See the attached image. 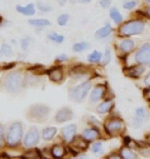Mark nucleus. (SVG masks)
Returning a JSON list of instances; mask_svg holds the SVG:
<instances>
[{"label":"nucleus","instance_id":"obj_27","mask_svg":"<svg viewBox=\"0 0 150 159\" xmlns=\"http://www.w3.org/2000/svg\"><path fill=\"white\" fill-rule=\"evenodd\" d=\"M134 116L139 118V119H141L142 121H144V122H146V121L148 120V118H149V112H148V110L146 109V108L140 107V108H137V109H136Z\"/></svg>","mask_w":150,"mask_h":159},{"label":"nucleus","instance_id":"obj_39","mask_svg":"<svg viewBox=\"0 0 150 159\" xmlns=\"http://www.w3.org/2000/svg\"><path fill=\"white\" fill-rule=\"evenodd\" d=\"M38 156H39V155H38V153H37V151L30 150L28 152H26L22 158L23 159H37V158H38Z\"/></svg>","mask_w":150,"mask_h":159},{"label":"nucleus","instance_id":"obj_38","mask_svg":"<svg viewBox=\"0 0 150 159\" xmlns=\"http://www.w3.org/2000/svg\"><path fill=\"white\" fill-rule=\"evenodd\" d=\"M138 5V1L137 0H129V1H125L124 3V8L127 9V11H132V9H134L135 7H137Z\"/></svg>","mask_w":150,"mask_h":159},{"label":"nucleus","instance_id":"obj_34","mask_svg":"<svg viewBox=\"0 0 150 159\" xmlns=\"http://www.w3.org/2000/svg\"><path fill=\"white\" fill-rule=\"evenodd\" d=\"M111 57H112V52H111V49L107 47L105 49V52L103 53V57H102V65L103 66H107L109 63L111 62Z\"/></svg>","mask_w":150,"mask_h":159},{"label":"nucleus","instance_id":"obj_40","mask_svg":"<svg viewBox=\"0 0 150 159\" xmlns=\"http://www.w3.org/2000/svg\"><path fill=\"white\" fill-rule=\"evenodd\" d=\"M5 127L1 122H0V147H2L5 144Z\"/></svg>","mask_w":150,"mask_h":159},{"label":"nucleus","instance_id":"obj_15","mask_svg":"<svg viewBox=\"0 0 150 159\" xmlns=\"http://www.w3.org/2000/svg\"><path fill=\"white\" fill-rule=\"evenodd\" d=\"M47 75L53 82L60 83L64 79V71L61 67H53L47 71Z\"/></svg>","mask_w":150,"mask_h":159},{"label":"nucleus","instance_id":"obj_47","mask_svg":"<svg viewBox=\"0 0 150 159\" xmlns=\"http://www.w3.org/2000/svg\"><path fill=\"white\" fill-rule=\"evenodd\" d=\"M108 159H124V158L121 157V155L119 153H113V154L109 155Z\"/></svg>","mask_w":150,"mask_h":159},{"label":"nucleus","instance_id":"obj_9","mask_svg":"<svg viewBox=\"0 0 150 159\" xmlns=\"http://www.w3.org/2000/svg\"><path fill=\"white\" fill-rule=\"evenodd\" d=\"M146 72V67L138 64H134L132 66H129L124 69V73L125 76L133 79H139L144 75Z\"/></svg>","mask_w":150,"mask_h":159},{"label":"nucleus","instance_id":"obj_48","mask_svg":"<svg viewBox=\"0 0 150 159\" xmlns=\"http://www.w3.org/2000/svg\"><path fill=\"white\" fill-rule=\"evenodd\" d=\"M68 0H58V3H59L60 6H65V4L67 3Z\"/></svg>","mask_w":150,"mask_h":159},{"label":"nucleus","instance_id":"obj_24","mask_svg":"<svg viewBox=\"0 0 150 159\" xmlns=\"http://www.w3.org/2000/svg\"><path fill=\"white\" fill-rule=\"evenodd\" d=\"M58 129L54 126H49V127H45L42 130V139L44 141H52L54 138V136L57 134Z\"/></svg>","mask_w":150,"mask_h":159},{"label":"nucleus","instance_id":"obj_2","mask_svg":"<svg viewBox=\"0 0 150 159\" xmlns=\"http://www.w3.org/2000/svg\"><path fill=\"white\" fill-rule=\"evenodd\" d=\"M146 24L142 19H132L118 26L117 34L121 38H131L132 36L140 35L145 31Z\"/></svg>","mask_w":150,"mask_h":159},{"label":"nucleus","instance_id":"obj_19","mask_svg":"<svg viewBox=\"0 0 150 159\" xmlns=\"http://www.w3.org/2000/svg\"><path fill=\"white\" fill-rule=\"evenodd\" d=\"M16 11L19 13H21L23 16H32L36 13V7L33 3H29L25 6L23 5H16Z\"/></svg>","mask_w":150,"mask_h":159},{"label":"nucleus","instance_id":"obj_42","mask_svg":"<svg viewBox=\"0 0 150 159\" xmlns=\"http://www.w3.org/2000/svg\"><path fill=\"white\" fill-rule=\"evenodd\" d=\"M111 3H112L111 0H100V1H99V5H100L102 8L107 9L110 7Z\"/></svg>","mask_w":150,"mask_h":159},{"label":"nucleus","instance_id":"obj_30","mask_svg":"<svg viewBox=\"0 0 150 159\" xmlns=\"http://www.w3.org/2000/svg\"><path fill=\"white\" fill-rule=\"evenodd\" d=\"M33 41L34 40L31 36H26V37H24V38H22L21 39V48L23 52H27V50L31 47Z\"/></svg>","mask_w":150,"mask_h":159},{"label":"nucleus","instance_id":"obj_29","mask_svg":"<svg viewBox=\"0 0 150 159\" xmlns=\"http://www.w3.org/2000/svg\"><path fill=\"white\" fill-rule=\"evenodd\" d=\"M47 39H49V41L56 43V44H61V43L64 42L65 36L62 34H59V33H57V32H50L47 34Z\"/></svg>","mask_w":150,"mask_h":159},{"label":"nucleus","instance_id":"obj_41","mask_svg":"<svg viewBox=\"0 0 150 159\" xmlns=\"http://www.w3.org/2000/svg\"><path fill=\"white\" fill-rule=\"evenodd\" d=\"M144 123H145L144 121H142L141 119H139V118L135 116L132 118V126L134 128H141Z\"/></svg>","mask_w":150,"mask_h":159},{"label":"nucleus","instance_id":"obj_43","mask_svg":"<svg viewBox=\"0 0 150 159\" xmlns=\"http://www.w3.org/2000/svg\"><path fill=\"white\" fill-rule=\"evenodd\" d=\"M69 60V57L67 55H65V53H60V55H58L56 57V61L59 63H63V62H67V61Z\"/></svg>","mask_w":150,"mask_h":159},{"label":"nucleus","instance_id":"obj_22","mask_svg":"<svg viewBox=\"0 0 150 159\" xmlns=\"http://www.w3.org/2000/svg\"><path fill=\"white\" fill-rule=\"evenodd\" d=\"M109 16H110V19L113 21L115 25L117 26H120L124 23V16H122V15L119 12V11L116 7L110 8V11H109Z\"/></svg>","mask_w":150,"mask_h":159},{"label":"nucleus","instance_id":"obj_17","mask_svg":"<svg viewBox=\"0 0 150 159\" xmlns=\"http://www.w3.org/2000/svg\"><path fill=\"white\" fill-rule=\"evenodd\" d=\"M114 107V102L112 99H107L100 103L96 108V111L99 114H106L109 113L110 111L113 109Z\"/></svg>","mask_w":150,"mask_h":159},{"label":"nucleus","instance_id":"obj_23","mask_svg":"<svg viewBox=\"0 0 150 159\" xmlns=\"http://www.w3.org/2000/svg\"><path fill=\"white\" fill-rule=\"evenodd\" d=\"M29 25H31L36 28H44V27H49L52 25L49 20L46 19H31L28 21Z\"/></svg>","mask_w":150,"mask_h":159},{"label":"nucleus","instance_id":"obj_45","mask_svg":"<svg viewBox=\"0 0 150 159\" xmlns=\"http://www.w3.org/2000/svg\"><path fill=\"white\" fill-rule=\"evenodd\" d=\"M142 13H143V16H144L145 18H147V19L150 20V5L146 6V7L144 8V11H142Z\"/></svg>","mask_w":150,"mask_h":159},{"label":"nucleus","instance_id":"obj_49","mask_svg":"<svg viewBox=\"0 0 150 159\" xmlns=\"http://www.w3.org/2000/svg\"><path fill=\"white\" fill-rule=\"evenodd\" d=\"M78 3H81V4H87V3H90L91 0H77Z\"/></svg>","mask_w":150,"mask_h":159},{"label":"nucleus","instance_id":"obj_32","mask_svg":"<svg viewBox=\"0 0 150 159\" xmlns=\"http://www.w3.org/2000/svg\"><path fill=\"white\" fill-rule=\"evenodd\" d=\"M36 7L38 9L39 11H41L43 13H46V12H50L53 11V6L47 4V3H44V2H41V1H38L36 4Z\"/></svg>","mask_w":150,"mask_h":159},{"label":"nucleus","instance_id":"obj_25","mask_svg":"<svg viewBox=\"0 0 150 159\" xmlns=\"http://www.w3.org/2000/svg\"><path fill=\"white\" fill-rule=\"evenodd\" d=\"M119 154L121 155V157L124 159H139L138 155L135 153L132 149H129L128 147H122L119 150Z\"/></svg>","mask_w":150,"mask_h":159},{"label":"nucleus","instance_id":"obj_35","mask_svg":"<svg viewBox=\"0 0 150 159\" xmlns=\"http://www.w3.org/2000/svg\"><path fill=\"white\" fill-rule=\"evenodd\" d=\"M104 151V148H103V143L100 141H97L95 142L93 144V146H91V152H93L94 154H102Z\"/></svg>","mask_w":150,"mask_h":159},{"label":"nucleus","instance_id":"obj_36","mask_svg":"<svg viewBox=\"0 0 150 159\" xmlns=\"http://www.w3.org/2000/svg\"><path fill=\"white\" fill-rule=\"evenodd\" d=\"M87 122L88 124H91L93 127H98L100 128L102 126V123L100 120H98L96 117L93 116V115H87Z\"/></svg>","mask_w":150,"mask_h":159},{"label":"nucleus","instance_id":"obj_21","mask_svg":"<svg viewBox=\"0 0 150 159\" xmlns=\"http://www.w3.org/2000/svg\"><path fill=\"white\" fill-rule=\"evenodd\" d=\"M66 148L61 146V145H54L50 148V155L54 159H62L66 155Z\"/></svg>","mask_w":150,"mask_h":159},{"label":"nucleus","instance_id":"obj_10","mask_svg":"<svg viewBox=\"0 0 150 159\" xmlns=\"http://www.w3.org/2000/svg\"><path fill=\"white\" fill-rule=\"evenodd\" d=\"M137 42L132 38H124L118 43V49L122 55L127 56L137 49Z\"/></svg>","mask_w":150,"mask_h":159},{"label":"nucleus","instance_id":"obj_11","mask_svg":"<svg viewBox=\"0 0 150 159\" xmlns=\"http://www.w3.org/2000/svg\"><path fill=\"white\" fill-rule=\"evenodd\" d=\"M106 91H107L106 85H104V84H98V85H96L90 94V99H88L90 103L91 104L98 103L99 101H101L105 97Z\"/></svg>","mask_w":150,"mask_h":159},{"label":"nucleus","instance_id":"obj_37","mask_svg":"<svg viewBox=\"0 0 150 159\" xmlns=\"http://www.w3.org/2000/svg\"><path fill=\"white\" fill-rule=\"evenodd\" d=\"M70 20V16L68 15V13H62V15L59 16V18H58L57 22H58V25L61 26V27H64L66 26L68 22H69Z\"/></svg>","mask_w":150,"mask_h":159},{"label":"nucleus","instance_id":"obj_7","mask_svg":"<svg viewBox=\"0 0 150 159\" xmlns=\"http://www.w3.org/2000/svg\"><path fill=\"white\" fill-rule=\"evenodd\" d=\"M135 64L150 67V42H145L137 47L134 53Z\"/></svg>","mask_w":150,"mask_h":159},{"label":"nucleus","instance_id":"obj_28","mask_svg":"<svg viewBox=\"0 0 150 159\" xmlns=\"http://www.w3.org/2000/svg\"><path fill=\"white\" fill-rule=\"evenodd\" d=\"M90 43L87 42V41H79V42H76L74 43L72 45V50L74 52H86L88 48H90Z\"/></svg>","mask_w":150,"mask_h":159},{"label":"nucleus","instance_id":"obj_33","mask_svg":"<svg viewBox=\"0 0 150 159\" xmlns=\"http://www.w3.org/2000/svg\"><path fill=\"white\" fill-rule=\"evenodd\" d=\"M0 50H1V52H2V56H5V57H12L13 56V49L8 43H2Z\"/></svg>","mask_w":150,"mask_h":159},{"label":"nucleus","instance_id":"obj_1","mask_svg":"<svg viewBox=\"0 0 150 159\" xmlns=\"http://www.w3.org/2000/svg\"><path fill=\"white\" fill-rule=\"evenodd\" d=\"M2 89L8 93L16 94L24 89L26 85V75L22 71H11L3 75L0 80Z\"/></svg>","mask_w":150,"mask_h":159},{"label":"nucleus","instance_id":"obj_5","mask_svg":"<svg viewBox=\"0 0 150 159\" xmlns=\"http://www.w3.org/2000/svg\"><path fill=\"white\" fill-rule=\"evenodd\" d=\"M91 89V82L90 80L82 81V82L77 84V85L70 87L69 91H68V96H69V99L71 101H73V102L81 103L87 97Z\"/></svg>","mask_w":150,"mask_h":159},{"label":"nucleus","instance_id":"obj_44","mask_svg":"<svg viewBox=\"0 0 150 159\" xmlns=\"http://www.w3.org/2000/svg\"><path fill=\"white\" fill-rule=\"evenodd\" d=\"M143 97L145 98L146 101H148L150 103V87L149 86H146V89H143Z\"/></svg>","mask_w":150,"mask_h":159},{"label":"nucleus","instance_id":"obj_46","mask_svg":"<svg viewBox=\"0 0 150 159\" xmlns=\"http://www.w3.org/2000/svg\"><path fill=\"white\" fill-rule=\"evenodd\" d=\"M144 83H145L146 86H149L150 87V72H148L145 75V77H144Z\"/></svg>","mask_w":150,"mask_h":159},{"label":"nucleus","instance_id":"obj_26","mask_svg":"<svg viewBox=\"0 0 150 159\" xmlns=\"http://www.w3.org/2000/svg\"><path fill=\"white\" fill-rule=\"evenodd\" d=\"M102 57H103V53L99 50H94L87 56V62L91 64H99L102 62Z\"/></svg>","mask_w":150,"mask_h":159},{"label":"nucleus","instance_id":"obj_6","mask_svg":"<svg viewBox=\"0 0 150 159\" xmlns=\"http://www.w3.org/2000/svg\"><path fill=\"white\" fill-rule=\"evenodd\" d=\"M104 129L111 137L120 136V134L125 130V123L124 121L118 116H113L105 122Z\"/></svg>","mask_w":150,"mask_h":159},{"label":"nucleus","instance_id":"obj_51","mask_svg":"<svg viewBox=\"0 0 150 159\" xmlns=\"http://www.w3.org/2000/svg\"><path fill=\"white\" fill-rule=\"evenodd\" d=\"M74 159H87V157L86 156V155H79V156H77L76 158Z\"/></svg>","mask_w":150,"mask_h":159},{"label":"nucleus","instance_id":"obj_53","mask_svg":"<svg viewBox=\"0 0 150 159\" xmlns=\"http://www.w3.org/2000/svg\"><path fill=\"white\" fill-rule=\"evenodd\" d=\"M144 1H145L146 3H147L148 5H150V0H144Z\"/></svg>","mask_w":150,"mask_h":159},{"label":"nucleus","instance_id":"obj_52","mask_svg":"<svg viewBox=\"0 0 150 159\" xmlns=\"http://www.w3.org/2000/svg\"><path fill=\"white\" fill-rule=\"evenodd\" d=\"M68 1H69L71 4H76V3H78L77 0H68Z\"/></svg>","mask_w":150,"mask_h":159},{"label":"nucleus","instance_id":"obj_8","mask_svg":"<svg viewBox=\"0 0 150 159\" xmlns=\"http://www.w3.org/2000/svg\"><path fill=\"white\" fill-rule=\"evenodd\" d=\"M40 141V134L39 129L36 126H31L29 130L27 131L25 138L23 140V144L26 148L35 147Z\"/></svg>","mask_w":150,"mask_h":159},{"label":"nucleus","instance_id":"obj_18","mask_svg":"<svg viewBox=\"0 0 150 159\" xmlns=\"http://www.w3.org/2000/svg\"><path fill=\"white\" fill-rule=\"evenodd\" d=\"M112 32H113V28H112V26L110 24H106V25H104L103 27H101L100 29H98L96 32H95V37H96L97 39H105L109 37Z\"/></svg>","mask_w":150,"mask_h":159},{"label":"nucleus","instance_id":"obj_13","mask_svg":"<svg viewBox=\"0 0 150 159\" xmlns=\"http://www.w3.org/2000/svg\"><path fill=\"white\" fill-rule=\"evenodd\" d=\"M76 130H77V126L73 123L68 124L65 127L62 128V130H61V134H62L63 140H64L65 143L70 144L71 142L73 141V139L75 138V134H76Z\"/></svg>","mask_w":150,"mask_h":159},{"label":"nucleus","instance_id":"obj_31","mask_svg":"<svg viewBox=\"0 0 150 159\" xmlns=\"http://www.w3.org/2000/svg\"><path fill=\"white\" fill-rule=\"evenodd\" d=\"M124 142V146L125 147L132 149V150H138L139 151V149H140L139 142H136L135 140H133V139L129 138V137H125Z\"/></svg>","mask_w":150,"mask_h":159},{"label":"nucleus","instance_id":"obj_14","mask_svg":"<svg viewBox=\"0 0 150 159\" xmlns=\"http://www.w3.org/2000/svg\"><path fill=\"white\" fill-rule=\"evenodd\" d=\"M101 134H100V129H99L98 127H88V128H86V129L83 130L82 134H81V137H82L84 140L87 142H94L98 140L99 138H100Z\"/></svg>","mask_w":150,"mask_h":159},{"label":"nucleus","instance_id":"obj_3","mask_svg":"<svg viewBox=\"0 0 150 159\" xmlns=\"http://www.w3.org/2000/svg\"><path fill=\"white\" fill-rule=\"evenodd\" d=\"M24 125L20 121L13 122L8 126L5 136V143L8 147H16L23 140Z\"/></svg>","mask_w":150,"mask_h":159},{"label":"nucleus","instance_id":"obj_54","mask_svg":"<svg viewBox=\"0 0 150 159\" xmlns=\"http://www.w3.org/2000/svg\"><path fill=\"white\" fill-rule=\"evenodd\" d=\"M2 57V52H1V50H0V57Z\"/></svg>","mask_w":150,"mask_h":159},{"label":"nucleus","instance_id":"obj_50","mask_svg":"<svg viewBox=\"0 0 150 159\" xmlns=\"http://www.w3.org/2000/svg\"><path fill=\"white\" fill-rule=\"evenodd\" d=\"M145 143L148 145V146H150V134H148L147 137H146V139H145Z\"/></svg>","mask_w":150,"mask_h":159},{"label":"nucleus","instance_id":"obj_55","mask_svg":"<svg viewBox=\"0 0 150 159\" xmlns=\"http://www.w3.org/2000/svg\"><path fill=\"white\" fill-rule=\"evenodd\" d=\"M103 159H106V158H103ZM107 159H108V158H107Z\"/></svg>","mask_w":150,"mask_h":159},{"label":"nucleus","instance_id":"obj_20","mask_svg":"<svg viewBox=\"0 0 150 159\" xmlns=\"http://www.w3.org/2000/svg\"><path fill=\"white\" fill-rule=\"evenodd\" d=\"M71 76H72V78L76 79V80H81V79L87 78L88 76V73H87V70L86 67L77 66V67H75V68H73V70L71 71Z\"/></svg>","mask_w":150,"mask_h":159},{"label":"nucleus","instance_id":"obj_12","mask_svg":"<svg viewBox=\"0 0 150 159\" xmlns=\"http://www.w3.org/2000/svg\"><path fill=\"white\" fill-rule=\"evenodd\" d=\"M73 116H74L73 111L69 107H63L56 113L54 120L58 123H64L67 122V121H70L73 118Z\"/></svg>","mask_w":150,"mask_h":159},{"label":"nucleus","instance_id":"obj_4","mask_svg":"<svg viewBox=\"0 0 150 159\" xmlns=\"http://www.w3.org/2000/svg\"><path fill=\"white\" fill-rule=\"evenodd\" d=\"M50 113V108L43 104L32 105L27 111V119L32 122L41 123L47 120Z\"/></svg>","mask_w":150,"mask_h":159},{"label":"nucleus","instance_id":"obj_16","mask_svg":"<svg viewBox=\"0 0 150 159\" xmlns=\"http://www.w3.org/2000/svg\"><path fill=\"white\" fill-rule=\"evenodd\" d=\"M72 145V149L74 150L75 153H77L78 151H84L87 150L88 147V142H87L84 139L79 136V137H75L73 139V141L70 143Z\"/></svg>","mask_w":150,"mask_h":159}]
</instances>
